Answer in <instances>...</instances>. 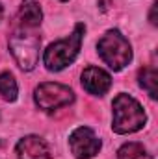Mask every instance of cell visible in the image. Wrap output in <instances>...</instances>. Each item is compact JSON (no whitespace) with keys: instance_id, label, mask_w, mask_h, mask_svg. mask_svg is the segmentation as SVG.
Wrapping results in <instances>:
<instances>
[{"instance_id":"cell-13","label":"cell","mask_w":158,"mask_h":159,"mask_svg":"<svg viewBox=\"0 0 158 159\" xmlns=\"http://www.w3.org/2000/svg\"><path fill=\"white\" fill-rule=\"evenodd\" d=\"M156 2H155V4H153V7H151V13H149V20H151V24H153V26H156L158 22H156Z\"/></svg>"},{"instance_id":"cell-4","label":"cell","mask_w":158,"mask_h":159,"mask_svg":"<svg viewBox=\"0 0 158 159\" xmlns=\"http://www.w3.org/2000/svg\"><path fill=\"white\" fill-rule=\"evenodd\" d=\"M97 52L114 72L123 70L132 61V46L119 30H108L97 43Z\"/></svg>"},{"instance_id":"cell-3","label":"cell","mask_w":158,"mask_h":159,"mask_svg":"<svg viewBox=\"0 0 158 159\" xmlns=\"http://www.w3.org/2000/svg\"><path fill=\"white\" fill-rule=\"evenodd\" d=\"M112 111H114L112 129L119 135L140 131L147 122V115H145L141 104L126 93H121L114 98Z\"/></svg>"},{"instance_id":"cell-14","label":"cell","mask_w":158,"mask_h":159,"mask_svg":"<svg viewBox=\"0 0 158 159\" xmlns=\"http://www.w3.org/2000/svg\"><path fill=\"white\" fill-rule=\"evenodd\" d=\"M2 15H4V7H2V4H0V20H2Z\"/></svg>"},{"instance_id":"cell-7","label":"cell","mask_w":158,"mask_h":159,"mask_svg":"<svg viewBox=\"0 0 158 159\" xmlns=\"http://www.w3.org/2000/svg\"><path fill=\"white\" fill-rule=\"evenodd\" d=\"M80 81H82V87L93 96H104L112 87V76L99 67L84 69Z\"/></svg>"},{"instance_id":"cell-9","label":"cell","mask_w":158,"mask_h":159,"mask_svg":"<svg viewBox=\"0 0 158 159\" xmlns=\"http://www.w3.org/2000/svg\"><path fill=\"white\" fill-rule=\"evenodd\" d=\"M15 22L24 24V26H32V28H39L43 22V11L37 0H22L19 6V13L15 17Z\"/></svg>"},{"instance_id":"cell-10","label":"cell","mask_w":158,"mask_h":159,"mask_svg":"<svg viewBox=\"0 0 158 159\" xmlns=\"http://www.w3.org/2000/svg\"><path fill=\"white\" fill-rule=\"evenodd\" d=\"M138 78H140V85H141V89H145L147 91V94L155 100L158 96V72L155 67H143L141 70H140V74H138Z\"/></svg>"},{"instance_id":"cell-11","label":"cell","mask_w":158,"mask_h":159,"mask_svg":"<svg viewBox=\"0 0 158 159\" xmlns=\"http://www.w3.org/2000/svg\"><path fill=\"white\" fill-rule=\"evenodd\" d=\"M0 96L6 102H15L19 96V85L11 72H0Z\"/></svg>"},{"instance_id":"cell-12","label":"cell","mask_w":158,"mask_h":159,"mask_svg":"<svg viewBox=\"0 0 158 159\" xmlns=\"http://www.w3.org/2000/svg\"><path fill=\"white\" fill-rule=\"evenodd\" d=\"M117 159H153L141 143H125L117 152Z\"/></svg>"},{"instance_id":"cell-15","label":"cell","mask_w":158,"mask_h":159,"mask_svg":"<svg viewBox=\"0 0 158 159\" xmlns=\"http://www.w3.org/2000/svg\"><path fill=\"white\" fill-rule=\"evenodd\" d=\"M60 2H67V0H60Z\"/></svg>"},{"instance_id":"cell-6","label":"cell","mask_w":158,"mask_h":159,"mask_svg":"<svg viewBox=\"0 0 158 159\" xmlns=\"http://www.w3.org/2000/svg\"><path fill=\"white\" fill-rule=\"evenodd\" d=\"M101 146V139L87 126H80L69 135V148L77 159H93L99 154Z\"/></svg>"},{"instance_id":"cell-1","label":"cell","mask_w":158,"mask_h":159,"mask_svg":"<svg viewBox=\"0 0 158 159\" xmlns=\"http://www.w3.org/2000/svg\"><path fill=\"white\" fill-rule=\"evenodd\" d=\"M39 28H32V26H24L15 22L11 35L7 39L9 44V52L13 54L17 65L22 70H34L36 65L39 63V48H41V39L37 35Z\"/></svg>"},{"instance_id":"cell-5","label":"cell","mask_w":158,"mask_h":159,"mask_svg":"<svg viewBox=\"0 0 158 159\" xmlns=\"http://www.w3.org/2000/svg\"><path fill=\"white\" fill-rule=\"evenodd\" d=\"M34 102L45 113H52L60 107H65L75 102V93L71 87L56 81L39 83L34 91Z\"/></svg>"},{"instance_id":"cell-2","label":"cell","mask_w":158,"mask_h":159,"mask_svg":"<svg viewBox=\"0 0 158 159\" xmlns=\"http://www.w3.org/2000/svg\"><path fill=\"white\" fill-rule=\"evenodd\" d=\"M86 34V26L78 22L75 26V30L71 32L69 37L60 39L56 43H50L43 54V63L47 67V70L50 72H60L65 67H69L77 57H78L80 46H82V39Z\"/></svg>"},{"instance_id":"cell-8","label":"cell","mask_w":158,"mask_h":159,"mask_svg":"<svg viewBox=\"0 0 158 159\" xmlns=\"http://www.w3.org/2000/svg\"><path fill=\"white\" fill-rule=\"evenodd\" d=\"M15 154L19 159H50V148L43 137L26 135L17 143Z\"/></svg>"}]
</instances>
